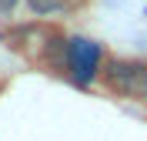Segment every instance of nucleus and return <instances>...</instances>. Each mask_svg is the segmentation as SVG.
Returning a JSON list of instances; mask_svg holds the SVG:
<instances>
[{
    "mask_svg": "<svg viewBox=\"0 0 147 141\" xmlns=\"http://www.w3.org/2000/svg\"><path fill=\"white\" fill-rule=\"evenodd\" d=\"M17 3H20V0H0V17H7V14L17 7Z\"/></svg>",
    "mask_w": 147,
    "mask_h": 141,
    "instance_id": "nucleus-4",
    "label": "nucleus"
},
{
    "mask_svg": "<svg viewBox=\"0 0 147 141\" xmlns=\"http://www.w3.org/2000/svg\"><path fill=\"white\" fill-rule=\"evenodd\" d=\"M30 7H34V14H47V10L64 7V0H30Z\"/></svg>",
    "mask_w": 147,
    "mask_h": 141,
    "instance_id": "nucleus-3",
    "label": "nucleus"
},
{
    "mask_svg": "<svg viewBox=\"0 0 147 141\" xmlns=\"http://www.w3.org/2000/svg\"><path fill=\"white\" fill-rule=\"evenodd\" d=\"M67 67L77 84H90L100 67V44H94L87 37H74L67 44Z\"/></svg>",
    "mask_w": 147,
    "mask_h": 141,
    "instance_id": "nucleus-2",
    "label": "nucleus"
},
{
    "mask_svg": "<svg viewBox=\"0 0 147 141\" xmlns=\"http://www.w3.org/2000/svg\"><path fill=\"white\" fill-rule=\"evenodd\" d=\"M104 81H107L110 91L124 94V97H134V101L147 97V64L144 61H110L107 71H104Z\"/></svg>",
    "mask_w": 147,
    "mask_h": 141,
    "instance_id": "nucleus-1",
    "label": "nucleus"
}]
</instances>
